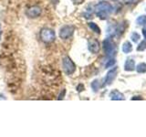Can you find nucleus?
I'll list each match as a JSON object with an SVG mask.
<instances>
[{"instance_id":"nucleus-1","label":"nucleus","mask_w":146,"mask_h":137,"mask_svg":"<svg viewBox=\"0 0 146 137\" xmlns=\"http://www.w3.org/2000/svg\"><path fill=\"white\" fill-rule=\"evenodd\" d=\"M112 6L108 2L102 1L95 6V14L100 19H106L112 12Z\"/></svg>"},{"instance_id":"nucleus-2","label":"nucleus","mask_w":146,"mask_h":137,"mask_svg":"<svg viewBox=\"0 0 146 137\" xmlns=\"http://www.w3.org/2000/svg\"><path fill=\"white\" fill-rule=\"evenodd\" d=\"M62 67H63V70L65 71V73L68 75L72 74V73H74V71L76 70V66L74 62H73L72 59L68 56L63 58Z\"/></svg>"},{"instance_id":"nucleus-3","label":"nucleus","mask_w":146,"mask_h":137,"mask_svg":"<svg viewBox=\"0 0 146 137\" xmlns=\"http://www.w3.org/2000/svg\"><path fill=\"white\" fill-rule=\"evenodd\" d=\"M40 38L45 43H51L56 39V34L53 29H43L40 32Z\"/></svg>"},{"instance_id":"nucleus-4","label":"nucleus","mask_w":146,"mask_h":137,"mask_svg":"<svg viewBox=\"0 0 146 137\" xmlns=\"http://www.w3.org/2000/svg\"><path fill=\"white\" fill-rule=\"evenodd\" d=\"M74 30H75V27L72 25L63 26L60 27V29H59V33H58L59 38L62 39H67L68 38H70L73 35V33H74Z\"/></svg>"},{"instance_id":"nucleus-5","label":"nucleus","mask_w":146,"mask_h":137,"mask_svg":"<svg viewBox=\"0 0 146 137\" xmlns=\"http://www.w3.org/2000/svg\"><path fill=\"white\" fill-rule=\"evenodd\" d=\"M103 49L107 56L111 57L115 54V44L111 39H106L103 41Z\"/></svg>"},{"instance_id":"nucleus-6","label":"nucleus","mask_w":146,"mask_h":137,"mask_svg":"<svg viewBox=\"0 0 146 137\" xmlns=\"http://www.w3.org/2000/svg\"><path fill=\"white\" fill-rule=\"evenodd\" d=\"M41 12H42L41 8L38 6H35V7H31L27 9L26 14H27V16L30 18H36L41 15Z\"/></svg>"},{"instance_id":"nucleus-7","label":"nucleus","mask_w":146,"mask_h":137,"mask_svg":"<svg viewBox=\"0 0 146 137\" xmlns=\"http://www.w3.org/2000/svg\"><path fill=\"white\" fill-rule=\"evenodd\" d=\"M88 49L91 53H98L100 49V42L97 39H90L88 42Z\"/></svg>"},{"instance_id":"nucleus-8","label":"nucleus","mask_w":146,"mask_h":137,"mask_svg":"<svg viewBox=\"0 0 146 137\" xmlns=\"http://www.w3.org/2000/svg\"><path fill=\"white\" fill-rule=\"evenodd\" d=\"M116 74H117V68H111V70L107 73V76L105 78V80H104V85L111 84V82L115 79Z\"/></svg>"},{"instance_id":"nucleus-9","label":"nucleus","mask_w":146,"mask_h":137,"mask_svg":"<svg viewBox=\"0 0 146 137\" xmlns=\"http://www.w3.org/2000/svg\"><path fill=\"white\" fill-rule=\"evenodd\" d=\"M110 97L113 100H124V96L121 92H120L117 90H112L111 93H110Z\"/></svg>"},{"instance_id":"nucleus-10","label":"nucleus","mask_w":146,"mask_h":137,"mask_svg":"<svg viewBox=\"0 0 146 137\" xmlns=\"http://www.w3.org/2000/svg\"><path fill=\"white\" fill-rule=\"evenodd\" d=\"M134 67H135V63L134 61L131 59H128L126 62H125V65H124V70L127 71H131L134 70Z\"/></svg>"},{"instance_id":"nucleus-11","label":"nucleus","mask_w":146,"mask_h":137,"mask_svg":"<svg viewBox=\"0 0 146 137\" xmlns=\"http://www.w3.org/2000/svg\"><path fill=\"white\" fill-rule=\"evenodd\" d=\"M132 50V46L130 42H125L122 45V51L124 53H130Z\"/></svg>"},{"instance_id":"nucleus-12","label":"nucleus","mask_w":146,"mask_h":137,"mask_svg":"<svg viewBox=\"0 0 146 137\" xmlns=\"http://www.w3.org/2000/svg\"><path fill=\"white\" fill-rule=\"evenodd\" d=\"M89 27L90 29L92 30V31H94L95 33H97V34H100V29L99 27V26L97 25V24H95V23H93V22H90L89 23Z\"/></svg>"},{"instance_id":"nucleus-13","label":"nucleus","mask_w":146,"mask_h":137,"mask_svg":"<svg viewBox=\"0 0 146 137\" xmlns=\"http://www.w3.org/2000/svg\"><path fill=\"white\" fill-rule=\"evenodd\" d=\"M136 22L140 26H146V16H140L136 19Z\"/></svg>"},{"instance_id":"nucleus-14","label":"nucleus","mask_w":146,"mask_h":137,"mask_svg":"<svg viewBox=\"0 0 146 137\" xmlns=\"http://www.w3.org/2000/svg\"><path fill=\"white\" fill-rule=\"evenodd\" d=\"M137 72L138 73H145L146 72V64L145 63H141L137 66Z\"/></svg>"},{"instance_id":"nucleus-15","label":"nucleus","mask_w":146,"mask_h":137,"mask_svg":"<svg viewBox=\"0 0 146 137\" xmlns=\"http://www.w3.org/2000/svg\"><path fill=\"white\" fill-rule=\"evenodd\" d=\"M144 49H146V39L141 41L138 47H137V50H138V51H143Z\"/></svg>"},{"instance_id":"nucleus-16","label":"nucleus","mask_w":146,"mask_h":137,"mask_svg":"<svg viewBox=\"0 0 146 137\" xmlns=\"http://www.w3.org/2000/svg\"><path fill=\"white\" fill-rule=\"evenodd\" d=\"M91 88L94 91H97L100 88V83H99V80H95L92 81V83H91Z\"/></svg>"},{"instance_id":"nucleus-17","label":"nucleus","mask_w":146,"mask_h":137,"mask_svg":"<svg viewBox=\"0 0 146 137\" xmlns=\"http://www.w3.org/2000/svg\"><path fill=\"white\" fill-rule=\"evenodd\" d=\"M131 39H132L133 42H137V41L140 39V35L138 33H136V32H133V33L131 34Z\"/></svg>"},{"instance_id":"nucleus-18","label":"nucleus","mask_w":146,"mask_h":137,"mask_svg":"<svg viewBox=\"0 0 146 137\" xmlns=\"http://www.w3.org/2000/svg\"><path fill=\"white\" fill-rule=\"evenodd\" d=\"M114 64H115V61H114L113 59H110V61H108V62L105 64V67H106V68L111 67V66L114 65Z\"/></svg>"},{"instance_id":"nucleus-19","label":"nucleus","mask_w":146,"mask_h":137,"mask_svg":"<svg viewBox=\"0 0 146 137\" xmlns=\"http://www.w3.org/2000/svg\"><path fill=\"white\" fill-rule=\"evenodd\" d=\"M71 1L74 3V4H76V5H80V4H82L84 2V0H71Z\"/></svg>"},{"instance_id":"nucleus-20","label":"nucleus","mask_w":146,"mask_h":137,"mask_svg":"<svg viewBox=\"0 0 146 137\" xmlns=\"http://www.w3.org/2000/svg\"><path fill=\"white\" fill-rule=\"evenodd\" d=\"M65 92H66V90H63L62 91H61V93L59 94V97L58 98V100H62L63 98H64V95H65Z\"/></svg>"},{"instance_id":"nucleus-21","label":"nucleus","mask_w":146,"mask_h":137,"mask_svg":"<svg viewBox=\"0 0 146 137\" xmlns=\"http://www.w3.org/2000/svg\"><path fill=\"white\" fill-rule=\"evenodd\" d=\"M136 0H123V2L125 4H132V3H135Z\"/></svg>"},{"instance_id":"nucleus-22","label":"nucleus","mask_w":146,"mask_h":137,"mask_svg":"<svg viewBox=\"0 0 146 137\" xmlns=\"http://www.w3.org/2000/svg\"><path fill=\"white\" fill-rule=\"evenodd\" d=\"M143 98L141 97V96H135V97H133V98H131V100H141Z\"/></svg>"},{"instance_id":"nucleus-23","label":"nucleus","mask_w":146,"mask_h":137,"mask_svg":"<svg viewBox=\"0 0 146 137\" xmlns=\"http://www.w3.org/2000/svg\"><path fill=\"white\" fill-rule=\"evenodd\" d=\"M82 89H83V86H82V85H80L79 87H77V90H79V91H81Z\"/></svg>"},{"instance_id":"nucleus-24","label":"nucleus","mask_w":146,"mask_h":137,"mask_svg":"<svg viewBox=\"0 0 146 137\" xmlns=\"http://www.w3.org/2000/svg\"><path fill=\"white\" fill-rule=\"evenodd\" d=\"M1 36H2V26L0 24V40H1Z\"/></svg>"},{"instance_id":"nucleus-25","label":"nucleus","mask_w":146,"mask_h":137,"mask_svg":"<svg viewBox=\"0 0 146 137\" xmlns=\"http://www.w3.org/2000/svg\"><path fill=\"white\" fill-rule=\"evenodd\" d=\"M143 36H144V38L146 39V29H143Z\"/></svg>"}]
</instances>
